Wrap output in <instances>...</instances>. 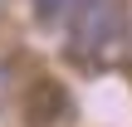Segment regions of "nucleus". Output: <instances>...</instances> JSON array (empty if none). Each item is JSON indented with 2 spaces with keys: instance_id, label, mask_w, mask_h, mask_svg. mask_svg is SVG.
I'll use <instances>...</instances> for the list:
<instances>
[{
  "instance_id": "1",
  "label": "nucleus",
  "mask_w": 132,
  "mask_h": 127,
  "mask_svg": "<svg viewBox=\"0 0 132 127\" xmlns=\"http://www.w3.org/2000/svg\"><path fill=\"white\" fill-rule=\"evenodd\" d=\"M64 29H69V59L83 64V69H103L127 44L122 0H73Z\"/></svg>"
},
{
  "instance_id": "2",
  "label": "nucleus",
  "mask_w": 132,
  "mask_h": 127,
  "mask_svg": "<svg viewBox=\"0 0 132 127\" xmlns=\"http://www.w3.org/2000/svg\"><path fill=\"white\" fill-rule=\"evenodd\" d=\"M59 117H69V93L54 78H34L24 88V122L29 127H54Z\"/></svg>"
},
{
  "instance_id": "3",
  "label": "nucleus",
  "mask_w": 132,
  "mask_h": 127,
  "mask_svg": "<svg viewBox=\"0 0 132 127\" xmlns=\"http://www.w3.org/2000/svg\"><path fill=\"white\" fill-rule=\"evenodd\" d=\"M29 10H34V24L39 29H64L73 0H29Z\"/></svg>"
}]
</instances>
